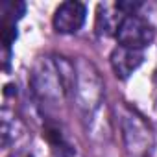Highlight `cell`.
I'll return each mask as SVG.
<instances>
[{
    "label": "cell",
    "mask_w": 157,
    "mask_h": 157,
    "mask_svg": "<svg viewBox=\"0 0 157 157\" xmlns=\"http://www.w3.org/2000/svg\"><path fill=\"white\" fill-rule=\"evenodd\" d=\"M153 37H155L153 26L139 15H126L117 30V39L120 46L133 48V50L146 48L148 44H151Z\"/></svg>",
    "instance_id": "cell-1"
},
{
    "label": "cell",
    "mask_w": 157,
    "mask_h": 157,
    "mask_svg": "<svg viewBox=\"0 0 157 157\" xmlns=\"http://www.w3.org/2000/svg\"><path fill=\"white\" fill-rule=\"evenodd\" d=\"M87 19V8L82 2H76V0H68L63 2L56 13H54V28L59 33H76Z\"/></svg>",
    "instance_id": "cell-2"
},
{
    "label": "cell",
    "mask_w": 157,
    "mask_h": 157,
    "mask_svg": "<svg viewBox=\"0 0 157 157\" xmlns=\"http://www.w3.org/2000/svg\"><path fill=\"white\" fill-rule=\"evenodd\" d=\"M111 67L113 72L120 78V80H126L129 78L144 61V52L142 50H133V48H126V46H117L111 52Z\"/></svg>",
    "instance_id": "cell-3"
},
{
    "label": "cell",
    "mask_w": 157,
    "mask_h": 157,
    "mask_svg": "<svg viewBox=\"0 0 157 157\" xmlns=\"http://www.w3.org/2000/svg\"><path fill=\"white\" fill-rule=\"evenodd\" d=\"M117 8V6H115ZM118 11V10H117ZM117 11H111V6L100 4L98 6V15H96V32L100 35H117V30L124 19V15H117Z\"/></svg>",
    "instance_id": "cell-4"
},
{
    "label": "cell",
    "mask_w": 157,
    "mask_h": 157,
    "mask_svg": "<svg viewBox=\"0 0 157 157\" xmlns=\"http://www.w3.org/2000/svg\"><path fill=\"white\" fill-rule=\"evenodd\" d=\"M43 137L48 140L52 151H54L57 157H72V155H74V148H72V144L65 139L63 131H61L57 126H46Z\"/></svg>",
    "instance_id": "cell-5"
},
{
    "label": "cell",
    "mask_w": 157,
    "mask_h": 157,
    "mask_svg": "<svg viewBox=\"0 0 157 157\" xmlns=\"http://www.w3.org/2000/svg\"><path fill=\"white\" fill-rule=\"evenodd\" d=\"M24 13H26V4H24V2H4V4H2L4 22L15 24Z\"/></svg>",
    "instance_id": "cell-6"
}]
</instances>
